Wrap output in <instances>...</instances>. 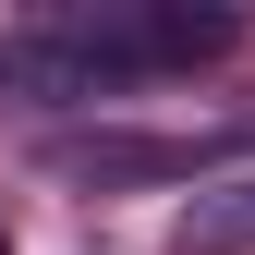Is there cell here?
<instances>
[{"label": "cell", "mask_w": 255, "mask_h": 255, "mask_svg": "<svg viewBox=\"0 0 255 255\" xmlns=\"http://www.w3.org/2000/svg\"><path fill=\"white\" fill-rule=\"evenodd\" d=\"M0 255H12V219H0Z\"/></svg>", "instance_id": "5"}, {"label": "cell", "mask_w": 255, "mask_h": 255, "mask_svg": "<svg viewBox=\"0 0 255 255\" xmlns=\"http://www.w3.org/2000/svg\"><path fill=\"white\" fill-rule=\"evenodd\" d=\"M0 98H24V110H98V98H134V85L37 12V24H0Z\"/></svg>", "instance_id": "2"}, {"label": "cell", "mask_w": 255, "mask_h": 255, "mask_svg": "<svg viewBox=\"0 0 255 255\" xmlns=\"http://www.w3.org/2000/svg\"><path fill=\"white\" fill-rule=\"evenodd\" d=\"M219 158V134H61L49 146V170H73V182H195Z\"/></svg>", "instance_id": "3"}, {"label": "cell", "mask_w": 255, "mask_h": 255, "mask_svg": "<svg viewBox=\"0 0 255 255\" xmlns=\"http://www.w3.org/2000/svg\"><path fill=\"white\" fill-rule=\"evenodd\" d=\"M73 49H98L122 85H158V73H195V61H231L243 49V12H195V0H98V12H49Z\"/></svg>", "instance_id": "1"}, {"label": "cell", "mask_w": 255, "mask_h": 255, "mask_svg": "<svg viewBox=\"0 0 255 255\" xmlns=\"http://www.w3.org/2000/svg\"><path fill=\"white\" fill-rule=\"evenodd\" d=\"M170 255H255V170L243 182H207V195L170 219Z\"/></svg>", "instance_id": "4"}]
</instances>
